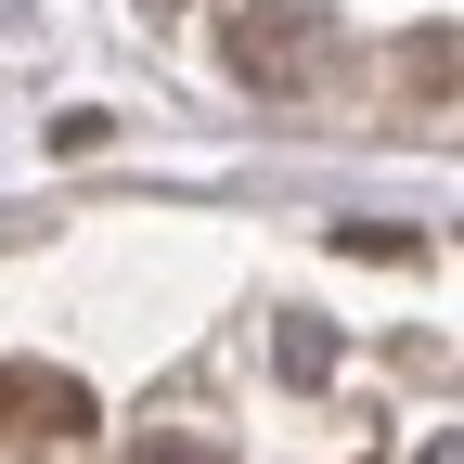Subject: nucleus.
I'll use <instances>...</instances> for the list:
<instances>
[{
	"label": "nucleus",
	"instance_id": "3",
	"mask_svg": "<svg viewBox=\"0 0 464 464\" xmlns=\"http://www.w3.org/2000/svg\"><path fill=\"white\" fill-rule=\"evenodd\" d=\"M130 464H232V451H207V439H130Z\"/></svg>",
	"mask_w": 464,
	"mask_h": 464
},
{
	"label": "nucleus",
	"instance_id": "2",
	"mask_svg": "<svg viewBox=\"0 0 464 464\" xmlns=\"http://www.w3.org/2000/svg\"><path fill=\"white\" fill-rule=\"evenodd\" d=\"M400 65H413V78L451 103V26H413V52H400Z\"/></svg>",
	"mask_w": 464,
	"mask_h": 464
},
{
	"label": "nucleus",
	"instance_id": "1",
	"mask_svg": "<svg viewBox=\"0 0 464 464\" xmlns=\"http://www.w3.org/2000/svg\"><path fill=\"white\" fill-rule=\"evenodd\" d=\"M232 78H246V91H310L323 65H335V14H323V0H246V14H232Z\"/></svg>",
	"mask_w": 464,
	"mask_h": 464
},
{
	"label": "nucleus",
	"instance_id": "4",
	"mask_svg": "<svg viewBox=\"0 0 464 464\" xmlns=\"http://www.w3.org/2000/svg\"><path fill=\"white\" fill-rule=\"evenodd\" d=\"M0 413H14V374H0Z\"/></svg>",
	"mask_w": 464,
	"mask_h": 464
}]
</instances>
